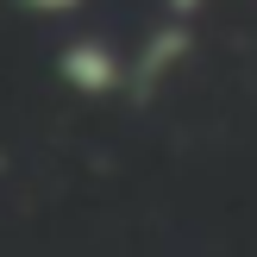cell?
Here are the masks:
<instances>
[{
  "mask_svg": "<svg viewBox=\"0 0 257 257\" xmlns=\"http://www.w3.org/2000/svg\"><path fill=\"white\" fill-rule=\"evenodd\" d=\"M57 75L75 88V94L100 100V94H119L125 88V57L107 44V38H69L57 50Z\"/></svg>",
  "mask_w": 257,
  "mask_h": 257,
  "instance_id": "6da1fadb",
  "label": "cell"
},
{
  "mask_svg": "<svg viewBox=\"0 0 257 257\" xmlns=\"http://www.w3.org/2000/svg\"><path fill=\"white\" fill-rule=\"evenodd\" d=\"M19 7L38 19H63V13H82V0H19Z\"/></svg>",
  "mask_w": 257,
  "mask_h": 257,
  "instance_id": "7a4b0ae2",
  "label": "cell"
},
{
  "mask_svg": "<svg viewBox=\"0 0 257 257\" xmlns=\"http://www.w3.org/2000/svg\"><path fill=\"white\" fill-rule=\"evenodd\" d=\"M201 7H207V0H163V13H170V19H176V25H188V19H195V13H201Z\"/></svg>",
  "mask_w": 257,
  "mask_h": 257,
  "instance_id": "3957f363",
  "label": "cell"
}]
</instances>
